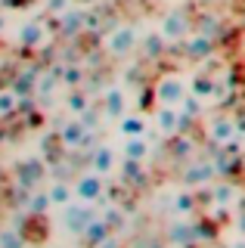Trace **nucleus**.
<instances>
[{
	"label": "nucleus",
	"mask_w": 245,
	"mask_h": 248,
	"mask_svg": "<svg viewBox=\"0 0 245 248\" xmlns=\"http://www.w3.org/2000/svg\"><path fill=\"white\" fill-rule=\"evenodd\" d=\"M189 99V87L180 75H162L155 81V103L158 106H174V108H183Z\"/></svg>",
	"instance_id": "1"
},
{
	"label": "nucleus",
	"mask_w": 245,
	"mask_h": 248,
	"mask_svg": "<svg viewBox=\"0 0 245 248\" xmlns=\"http://www.w3.org/2000/svg\"><path fill=\"white\" fill-rule=\"evenodd\" d=\"M137 41H140V34H137L134 25H118L106 37V53H109V56H127L137 46Z\"/></svg>",
	"instance_id": "2"
},
{
	"label": "nucleus",
	"mask_w": 245,
	"mask_h": 248,
	"mask_svg": "<svg viewBox=\"0 0 245 248\" xmlns=\"http://www.w3.org/2000/svg\"><path fill=\"white\" fill-rule=\"evenodd\" d=\"M93 220H96V217H93V211H90L87 202H78V199H75L72 205L62 208V223H65L68 232H81V236H84Z\"/></svg>",
	"instance_id": "3"
},
{
	"label": "nucleus",
	"mask_w": 245,
	"mask_h": 248,
	"mask_svg": "<svg viewBox=\"0 0 245 248\" xmlns=\"http://www.w3.org/2000/svg\"><path fill=\"white\" fill-rule=\"evenodd\" d=\"M99 196H103V174H96V170L90 168L87 174H81L78 183H75V199H78V202H87V205H93Z\"/></svg>",
	"instance_id": "4"
},
{
	"label": "nucleus",
	"mask_w": 245,
	"mask_h": 248,
	"mask_svg": "<svg viewBox=\"0 0 245 248\" xmlns=\"http://www.w3.org/2000/svg\"><path fill=\"white\" fill-rule=\"evenodd\" d=\"M158 31H162V37L165 41H183V37L189 34V19H186V13L183 10H171L162 19V25H158Z\"/></svg>",
	"instance_id": "5"
},
{
	"label": "nucleus",
	"mask_w": 245,
	"mask_h": 248,
	"mask_svg": "<svg viewBox=\"0 0 245 248\" xmlns=\"http://www.w3.org/2000/svg\"><path fill=\"white\" fill-rule=\"evenodd\" d=\"M103 112L109 115V118H124L127 115V96L121 87H109L103 93Z\"/></svg>",
	"instance_id": "6"
},
{
	"label": "nucleus",
	"mask_w": 245,
	"mask_h": 248,
	"mask_svg": "<svg viewBox=\"0 0 245 248\" xmlns=\"http://www.w3.org/2000/svg\"><path fill=\"white\" fill-rule=\"evenodd\" d=\"M180 124H183L180 108H174V106H158V112H155V127L162 130L165 137H174V134L180 130Z\"/></svg>",
	"instance_id": "7"
},
{
	"label": "nucleus",
	"mask_w": 245,
	"mask_h": 248,
	"mask_svg": "<svg viewBox=\"0 0 245 248\" xmlns=\"http://www.w3.org/2000/svg\"><path fill=\"white\" fill-rule=\"evenodd\" d=\"M208 137L214 140V143L227 146L230 140L236 137V121H233V118H214V121L208 124Z\"/></svg>",
	"instance_id": "8"
},
{
	"label": "nucleus",
	"mask_w": 245,
	"mask_h": 248,
	"mask_svg": "<svg viewBox=\"0 0 245 248\" xmlns=\"http://www.w3.org/2000/svg\"><path fill=\"white\" fill-rule=\"evenodd\" d=\"M47 41V28L41 25V22H28V25L19 28V44L28 46V50H34V46H41Z\"/></svg>",
	"instance_id": "9"
},
{
	"label": "nucleus",
	"mask_w": 245,
	"mask_h": 248,
	"mask_svg": "<svg viewBox=\"0 0 245 248\" xmlns=\"http://www.w3.org/2000/svg\"><path fill=\"white\" fill-rule=\"evenodd\" d=\"M146 155H149V143L143 137H127L124 140V161L140 165V161H146Z\"/></svg>",
	"instance_id": "10"
},
{
	"label": "nucleus",
	"mask_w": 245,
	"mask_h": 248,
	"mask_svg": "<svg viewBox=\"0 0 245 248\" xmlns=\"http://www.w3.org/2000/svg\"><path fill=\"white\" fill-rule=\"evenodd\" d=\"M81 143H84V121L72 118L68 124H62V146L65 149H78Z\"/></svg>",
	"instance_id": "11"
},
{
	"label": "nucleus",
	"mask_w": 245,
	"mask_h": 248,
	"mask_svg": "<svg viewBox=\"0 0 245 248\" xmlns=\"http://www.w3.org/2000/svg\"><path fill=\"white\" fill-rule=\"evenodd\" d=\"M118 134L121 137H143L146 134V118L143 115H124V118H118Z\"/></svg>",
	"instance_id": "12"
},
{
	"label": "nucleus",
	"mask_w": 245,
	"mask_h": 248,
	"mask_svg": "<svg viewBox=\"0 0 245 248\" xmlns=\"http://www.w3.org/2000/svg\"><path fill=\"white\" fill-rule=\"evenodd\" d=\"M47 196H50V202H53L56 208H65V205H72V202H75V186L56 180V183H50Z\"/></svg>",
	"instance_id": "13"
},
{
	"label": "nucleus",
	"mask_w": 245,
	"mask_h": 248,
	"mask_svg": "<svg viewBox=\"0 0 245 248\" xmlns=\"http://www.w3.org/2000/svg\"><path fill=\"white\" fill-rule=\"evenodd\" d=\"M93 170L96 174H112L115 170V152H112V146H99V149L93 152Z\"/></svg>",
	"instance_id": "14"
},
{
	"label": "nucleus",
	"mask_w": 245,
	"mask_h": 248,
	"mask_svg": "<svg viewBox=\"0 0 245 248\" xmlns=\"http://www.w3.org/2000/svg\"><path fill=\"white\" fill-rule=\"evenodd\" d=\"M65 108L72 112V118H81V115H87V108H90V99L84 96V93H72V96L65 99Z\"/></svg>",
	"instance_id": "15"
},
{
	"label": "nucleus",
	"mask_w": 245,
	"mask_h": 248,
	"mask_svg": "<svg viewBox=\"0 0 245 248\" xmlns=\"http://www.w3.org/2000/svg\"><path fill=\"white\" fill-rule=\"evenodd\" d=\"M0 248H25L22 232L16 227H0Z\"/></svg>",
	"instance_id": "16"
},
{
	"label": "nucleus",
	"mask_w": 245,
	"mask_h": 248,
	"mask_svg": "<svg viewBox=\"0 0 245 248\" xmlns=\"http://www.w3.org/2000/svg\"><path fill=\"white\" fill-rule=\"evenodd\" d=\"M19 108V93L16 90H0V118L13 115Z\"/></svg>",
	"instance_id": "17"
},
{
	"label": "nucleus",
	"mask_w": 245,
	"mask_h": 248,
	"mask_svg": "<svg viewBox=\"0 0 245 248\" xmlns=\"http://www.w3.org/2000/svg\"><path fill=\"white\" fill-rule=\"evenodd\" d=\"M208 53H211V37L208 34H205V37L199 34V37L189 41V56H193V59H205Z\"/></svg>",
	"instance_id": "18"
},
{
	"label": "nucleus",
	"mask_w": 245,
	"mask_h": 248,
	"mask_svg": "<svg viewBox=\"0 0 245 248\" xmlns=\"http://www.w3.org/2000/svg\"><path fill=\"white\" fill-rule=\"evenodd\" d=\"M168 236H171V242H180V245H186L189 239H193V227L189 223H171V230H168Z\"/></svg>",
	"instance_id": "19"
},
{
	"label": "nucleus",
	"mask_w": 245,
	"mask_h": 248,
	"mask_svg": "<svg viewBox=\"0 0 245 248\" xmlns=\"http://www.w3.org/2000/svg\"><path fill=\"white\" fill-rule=\"evenodd\" d=\"M211 174H214V168H211V165H196V168L186 174V183H208V180H211Z\"/></svg>",
	"instance_id": "20"
},
{
	"label": "nucleus",
	"mask_w": 245,
	"mask_h": 248,
	"mask_svg": "<svg viewBox=\"0 0 245 248\" xmlns=\"http://www.w3.org/2000/svg\"><path fill=\"white\" fill-rule=\"evenodd\" d=\"M106 232H109V223H106V217H103V220H93V223H90L84 236H87V239H93V242H103V239H106Z\"/></svg>",
	"instance_id": "21"
},
{
	"label": "nucleus",
	"mask_w": 245,
	"mask_h": 248,
	"mask_svg": "<svg viewBox=\"0 0 245 248\" xmlns=\"http://www.w3.org/2000/svg\"><path fill=\"white\" fill-rule=\"evenodd\" d=\"M53 87H56V75H53V72H47V75L37 78V96H47Z\"/></svg>",
	"instance_id": "22"
},
{
	"label": "nucleus",
	"mask_w": 245,
	"mask_h": 248,
	"mask_svg": "<svg viewBox=\"0 0 245 248\" xmlns=\"http://www.w3.org/2000/svg\"><path fill=\"white\" fill-rule=\"evenodd\" d=\"M174 211H177V214H189V211H193V196H189V192H180V196L174 199Z\"/></svg>",
	"instance_id": "23"
},
{
	"label": "nucleus",
	"mask_w": 245,
	"mask_h": 248,
	"mask_svg": "<svg viewBox=\"0 0 245 248\" xmlns=\"http://www.w3.org/2000/svg\"><path fill=\"white\" fill-rule=\"evenodd\" d=\"M233 196H236V189H233V186H217V189H214V199H217L220 205L233 202Z\"/></svg>",
	"instance_id": "24"
},
{
	"label": "nucleus",
	"mask_w": 245,
	"mask_h": 248,
	"mask_svg": "<svg viewBox=\"0 0 245 248\" xmlns=\"http://www.w3.org/2000/svg\"><path fill=\"white\" fill-rule=\"evenodd\" d=\"M193 90L199 93V96H211V90H214V84L208 81V78H196V84H193Z\"/></svg>",
	"instance_id": "25"
},
{
	"label": "nucleus",
	"mask_w": 245,
	"mask_h": 248,
	"mask_svg": "<svg viewBox=\"0 0 245 248\" xmlns=\"http://www.w3.org/2000/svg\"><path fill=\"white\" fill-rule=\"evenodd\" d=\"M68 6H72V0H47V10H50L53 16H62Z\"/></svg>",
	"instance_id": "26"
},
{
	"label": "nucleus",
	"mask_w": 245,
	"mask_h": 248,
	"mask_svg": "<svg viewBox=\"0 0 245 248\" xmlns=\"http://www.w3.org/2000/svg\"><path fill=\"white\" fill-rule=\"evenodd\" d=\"M81 78H84V75H81V68H75V65H72V68H65L62 81L68 84V87H75V84H81Z\"/></svg>",
	"instance_id": "27"
},
{
	"label": "nucleus",
	"mask_w": 245,
	"mask_h": 248,
	"mask_svg": "<svg viewBox=\"0 0 245 248\" xmlns=\"http://www.w3.org/2000/svg\"><path fill=\"white\" fill-rule=\"evenodd\" d=\"M106 223H109V227H121V211H106Z\"/></svg>",
	"instance_id": "28"
},
{
	"label": "nucleus",
	"mask_w": 245,
	"mask_h": 248,
	"mask_svg": "<svg viewBox=\"0 0 245 248\" xmlns=\"http://www.w3.org/2000/svg\"><path fill=\"white\" fill-rule=\"evenodd\" d=\"M162 41H165V37H162V31H158L155 37H149V44H146V46H149V53H152V56L158 53V46H162Z\"/></svg>",
	"instance_id": "29"
},
{
	"label": "nucleus",
	"mask_w": 245,
	"mask_h": 248,
	"mask_svg": "<svg viewBox=\"0 0 245 248\" xmlns=\"http://www.w3.org/2000/svg\"><path fill=\"white\" fill-rule=\"evenodd\" d=\"M177 155H189L193 152V143H189V140H177V149H174Z\"/></svg>",
	"instance_id": "30"
},
{
	"label": "nucleus",
	"mask_w": 245,
	"mask_h": 248,
	"mask_svg": "<svg viewBox=\"0 0 245 248\" xmlns=\"http://www.w3.org/2000/svg\"><path fill=\"white\" fill-rule=\"evenodd\" d=\"M96 248H115V239H109V242H96Z\"/></svg>",
	"instance_id": "31"
},
{
	"label": "nucleus",
	"mask_w": 245,
	"mask_h": 248,
	"mask_svg": "<svg viewBox=\"0 0 245 248\" xmlns=\"http://www.w3.org/2000/svg\"><path fill=\"white\" fill-rule=\"evenodd\" d=\"M0 25H3V19H0Z\"/></svg>",
	"instance_id": "32"
}]
</instances>
